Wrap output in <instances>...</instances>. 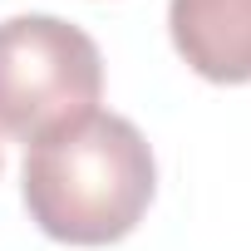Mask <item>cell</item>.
I'll return each instance as SVG.
<instances>
[{"instance_id":"1","label":"cell","mask_w":251,"mask_h":251,"mask_svg":"<svg viewBox=\"0 0 251 251\" xmlns=\"http://www.w3.org/2000/svg\"><path fill=\"white\" fill-rule=\"evenodd\" d=\"M158 192L148 138L123 113H84L69 128L30 143L20 197L30 222L64 246H113L133 236Z\"/></svg>"},{"instance_id":"3","label":"cell","mask_w":251,"mask_h":251,"mask_svg":"<svg viewBox=\"0 0 251 251\" xmlns=\"http://www.w3.org/2000/svg\"><path fill=\"white\" fill-rule=\"evenodd\" d=\"M168 35L207 84H251V0H168Z\"/></svg>"},{"instance_id":"4","label":"cell","mask_w":251,"mask_h":251,"mask_svg":"<svg viewBox=\"0 0 251 251\" xmlns=\"http://www.w3.org/2000/svg\"><path fill=\"white\" fill-rule=\"evenodd\" d=\"M0 168H5V158H0Z\"/></svg>"},{"instance_id":"2","label":"cell","mask_w":251,"mask_h":251,"mask_svg":"<svg viewBox=\"0 0 251 251\" xmlns=\"http://www.w3.org/2000/svg\"><path fill=\"white\" fill-rule=\"evenodd\" d=\"M103 94V54L94 35L59 15L0 20V133L40 143L94 113Z\"/></svg>"}]
</instances>
